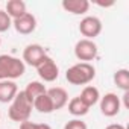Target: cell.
Listing matches in <instances>:
<instances>
[{
  "instance_id": "6da1fadb",
  "label": "cell",
  "mask_w": 129,
  "mask_h": 129,
  "mask_svg": "<svg viewBox=\"0 0 129 129\" xmlns=\"http://www.w3.org/2000/svg\"><path fill=\"white\" fill-rule=\"evenodd\" d=\"M26 72V66L20 58L12 55H0V81H15Z\"/></svg>"
},
{
  "instance_id": "7a4b0ae2",
  "label": "cell",
  "mask_w": 129,
  "mask_h": 129,
  "mask_svg": "<svg viewBox=\"0 0 129 129\" xmlns=\"http://www.w3.org/2000/svg\"><path fill=\"white\" fill-rule=\"evenodd\" d=\"M32 109H34V105L27 99L24 91H18L17 96L14 97V100L11 102L9 108H8V117L12 121L23 123V121L29 120V117L32 114Z\"/></svg>"
},
{
  "instance_id": "3957f363",
  "label": "cell",
  "mask_w": 129,
  "mask_h": 129,
  "mask_svg": "<svg viewBox=\"0 0 129 129\" xmlns=\"http://www.w3.org/2000/svg\"><path fill=\"white\" fill-rule=\"evenodd\" d=\"M96 78V69L90 62H78L66 72V79L72 85H87Z\"/></svg>"
},
{
  "instance_id": "277c9868",
  "label": "cell",
  "mask_w": 129,
  "mask_h": 129,
  "mask_svg": "<svg viewBox=\"0 0 129 129\" xmlns=\"http://www.w3.org/2000/svg\"><path fill=\"white\" fill-rule=\"evenodd\" d=\"M97 44L93 41V40H79L76 44H75V56L81 61V62H90L93 59H96L97 56Z\"/></svg>"
},
{
  "instance_id": "5b68a950",
  "label": "cell",
  "mask_w": 129,
  "mask_h": 129,
  "mask_svg": "<svg viewBox=\"0 0 129 129\" xmlns=\"http://www.w3.org/2000/svg\"><path fill=\"white\" fill-rule=\"evenodd\" d=\"M102 29H103V24H102L100 18H97L94 15H87L79 23V32L82 34V37H85V40L94 41V38L100 35Z\"/></svg>"
},
{
  "instance_id": "8992f818",
  "label": "cell",
  "mask_w": 129,
  "mask_h": 129,
  "mask_svg": "<svg viewBox=\"0 0 129 129\" xmlns=\"http://www.w3.org/2000/svg\"><path fill=\"white\" fill-rule=\"evenodd\" d=\"M99 106L105 117H115L121 109V100L115 93H106L105 96H100Z\"/></svg>"
},
{
  "instance_id": "52a82bcc",
  "label": "cell",
  "mask_w": 129,
  "mask_h": 129,
  "mask_svg": "<svg viewBox=\"0 0 129 129\" xmlns=\"http://www.w3.org/2000/svg\"><path fill=\"white\" fill-rule=\"evenodd\" d=\"M35 69H37L38 76H40L44 82H53V81H56L58 76H59V67L56 66V62H55L49 55L38 64Z\"/></svg>"
},
{
  "instance_id": "ba28073f",
  "label": "cell",
  "mask_w": 129,
  "mask_h": 129,
  "mask_svg": "<svg viewBox=\"0 0 129 129\" xmlns=\"http://www.w3.org/2000/svg\"><path fill=\"white\" fill-rule=\"evenodd\" d=\"M47 56L46 49L41 44H27L23 50V58L21 61L24 62V66H30V67H37L38 64Z\"/></svg>"
},
{
  "instance_id": "9c48e42d",
  "label": "cell",
  "mask_w": 129,
  "mask_h": 129,
  "mask_svg": "<svg viewBox=\"0 0 129 129\" xmlns=\"http://www.w3.org/2000/svg\"><path fill=\"white\" fill-rule=\"evenodd\" d=\"M12 26H14V29H15L18 34H21V35H29V34H32V32L37 29V18H35L34 14L26 12L23 17L12 20Z\"/></svg>"
},
{
  "instance_id": "30bf717a",
  "label": "cell",
  "mask_w": 129,
  "mask_h": 129,
  "mask_svg": "<svg viewBox=\"0 0 129 129\" xmlns=\"http://www.w3.org/2000/svg\"><path fill=\"white\" fill-rule=\"evenodd\" d=\"M47 96L50 97L55 111L62 109L64 106L69 103V93L64 90L62 87H53V88H49V90H47Z\"/></svg>"
},
{
  "instance_id": "8fae6325",
  "label": "cell",
  "mask_w": 129,
  "mask_h": 129,
  "mask_svg": "<svg viewBox=\"0 0 129 129\" xmlns=\"http://www.w3.org/2000/svg\"><path fill=\"white\" fill-rule=\"evenodd\" d=\"M61 6L64 11H67L73 15H82V14L88 12L90 2L88 0H64Z\"/></svg>"
},
{
  "instance_id": "7c38bea8",
  "label": "cell",
  "mask_w": 129,
  "mask_h": 129,
  "mask_svg": "<svg viewBox=\"0 0 129 129\" xmlns=\"http://www.w3.org/2000/svg\"><path fill=\"white\" fill-rule=\"evenodd\" d=\"M18 93L14 81H0V103H11Z\"/></svg>"
},
{
  "instance_id": "4fadbf2b",
  "label": "cell",
  "mask_w": 129,
  "mask_h": 129,
  "mask_svg": "<svg viewBox=\"0 0 129 129\" xmlns=\"http://www.w3.org/2000/svg\"><path fill=\"white\" fill-rule=\"evenodd\" d=\"M79 99H81L88 108H91V106H94L96 103H99V100H100V91H99V88H96L94 85H87V87H84V90L81 91Z\"/></svg>"
},
{
  "instance_id": "5bb4252c",
  "label": "cell",
  "mask_w": 129,
  "mask_h": 129,
  "mask_svg": "<svg viewBox=\"0 0 129 129\" xmlns=\"http://www.w3.org/2000/svg\"><path fill=\"white\" fill-rule=\"evenodd\" d=\"M5 12L12 18H20L23 17L26 12H27V8H26V3L23 2V0H9V2L6 3V9Z\"/></svg>"
},
{
  "instance_id": "9a60e30c",
  "label": "cell",
  "mask_w": 129,
  "mask_h": 129,
  "mask_svg": "<svg viewBox=\"0 0 129 129\" xmlns=\"http://www.w3.org/2000/svg\"><path fill=\"white\" fill-rule=\"evenodd\" d=\"M23 91H24V94L27 96V99L34 103V100H35L38 96L47 93V88H46V85H44L43 82H40V81H32V82H29V84L26 85V88H24Z\"/></svg>"
},
{
  "instance_id": "2e32d148",
  "label": "cell",
  "mask_w": 129,
  "mask_h": 129,
  "mask_svg": "<svg viewBox=\"0 0 129 129\" xmlns=\"http://www.w3.org/2000/svg\"><path fill=\"white\" fill-rule=\"evenodd\" d=\"M32 105H34V109H37V111L41 112V114H50V112L55 111V109H53V105H52V100H50V97L47 96V93L38 96V97L34 100Z\"/></svg>"
},
{
  "instance_id": "e0dca14e",
  "label": "cell",
  "mask_w": 129,
  "mask_h": 129,
  "mask_svg": "<svg viewBox=\"0 0 129 129\" xmlns=\"http://www.w3.org/2000/svg\"><path fill=\"white\" fill-rule=\"evenodd\" d=\"M88 111H90V108L79 99V96L73 97L69 102V112L75 117H84V115L88 114Z\"/></svg>"
},
{
  "instance_id": "ac0fdd59",
  "label": "cell",
  "mask_w": 129,
  "mask_h": 129,
  "mask_svg": "<svg viewBox=\"0 0 129 129\" xmlns=\"http://www.w3.org/2000/svg\"><path fill=\"white\" fill-rule=\"evenodd\" d=\"M112 81L117 85V88L123 90V93L124 91H129V70L127 69H118L114 73Z\"/></svg>"
},
{
  "instance_id": "d6986e66",
  "label": "cell",
  "mask_w": 129,
  "mask_h": 129,
  "mask_svg": "<svg viewBox=\"0 0 129 129\" xmlns=\"http://www.w3.org/2000/svg\"><path fill=\"white\" fill-rule=\"evenodd\" d=\"M11 27H12V18L3 9H0V34L9 30Z\"/></svg>"
},
{
  "instance_id": "ffe728a7",
  "label": "cell",
  "mask_w": 129,
  "mask_h": 129,
  "mask_svg": "<svg viewBox=\"0 0 129 129\" xmlns=\"http://www.w3.org/2000/svg\"><path fill=\"white\" fill-rule=\"evenodd\" d=\"M20 129H52V126L47 123H34L27 120V121L20 123Z\"/></svg>"
},
{
  "instance_id": "44dd1931",
  "label": "cell",
  "mask_w": 129,
  "mask_h": 129,
  "mask_svg": "<svg viewBox=\"0 0 129 129\" xmlns=\"http://www.w3.org/2000/svg\"><path fill=\"white\" fill-rule=\"evenodd\" d=\"M64 129H88V126L81 118H73L64 124Z\"/></svg>"
},
{
  "instance_id": "7402d4cb",
  "label": "cell",
  "mask_w": 129,
  "mask_h": 129,
  "mask_svg": "<svg viewBox=\"0 0 129 129\" xmlns=\"http://www.w3.org/2000/svg\"><path fill=\"white\" fill-rule=\"evenodd\" d=\"M121 99H123V106L129 108V91H124L123 96H121Z\"/></svg>"
},
{
  "instance_id": "603a6c76",
  "label": "cell",
  "mask_w": 129,
  "mask_h": 129,
  "mask_svg": "<svg viewBox=\"0 0 129 129\" xmlns=\"http://www.w3.org/2000/svg\"><path fill=\"white\" fill-rule=\"evenodd\" d=\"M105 129H126L123 124H120V123H111V124H108Z\"/></svg>"
},
{
  "instance_id": "cb8c5ba5",
  "label": "cell",
  "mask_w": 129,
  "mask_h": 129,
  "mask_svg": "<svg viewBox=\"0 0 129 129\" xmlns=\"http://www.w3.org/2000/svg\"><path fill=\"white\" fill-rule=\"evenodd\" d=\"M96 5L97 6H102V8H109V6H112L114 5V2H96Z\"/></svg>"
},
{
  "instance_id": "d4e9b609",
  "label": "cell",
  "mask_w": 129,
  "mask_h": 129,
  "mask_svg": "<svg viewBox=\"0 0 129 129\" xmlns=\"http://www.w3.org/2000/svg\"><path fill=\"white\" fill-rule=\"evenodd\" d=\"M0 46H2V38H0Z\"/></svg>"
},
{
  "instance_id": "484cf974",
  "label": "cell",
  "mask_w": 129,
  "mask_h": 129,
  "mask_svg": "<svg viewBox=\"0 0 129 129\" xmlns=\"http://www.w3.org/2000/svg\"><path fill=\"white\" fill-rule=\"evenodd\" d=\"M0 120H2V114H0Z\"/></svg>"
}]
</instances>
